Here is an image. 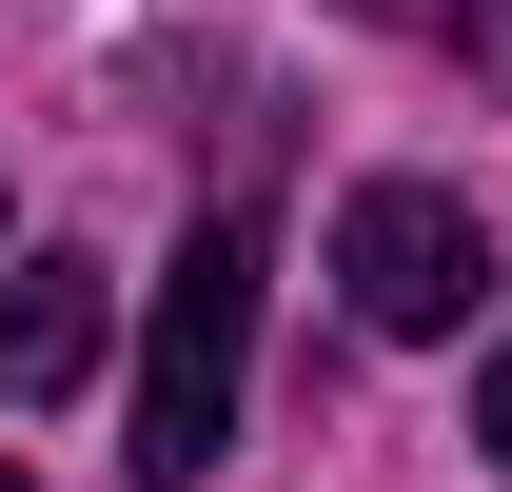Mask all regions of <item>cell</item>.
<instances>
[{"instance_id": "6da1fadb", "label": "cell", "mask_w": 512, "mask_h": 492, "mask_svg": "<svg viewBox=\"0 0 512 492\" xmlns=\"http://www.w3.org/2000/svg\"><path fill=\"white\" fill-rule=\"evenodd\" d=\"M237 374H256V217H217V237L158 276V335H138V492H197L217 453H237Z\"/></svg>"}, {"instance_id": "7a4b0ae2", "label": "cell", "mask_w": 512, "mask_h": 492, "mask_svg": "<svg viewBox=\"0 0 512 492\" xmlns=\"http://www.w3.org/2000/svg\"><path fill=\"white\" fill-rule=\"evenodd\" d=\"M335 296H355V335H473V296H493V217L434 178H375L355 217H335Z\"/></svg>"}, {"instance_id": "3957f363", "label": "cell", "mask_w": 512, "mask_h": 492, "mask_svg": "<svg viewBox=\"0 0 512 492\" xmlns=\"http://www.w3.org/2000/svg\"><path fill=\"white\" fill-rule=\"evenodd\" d=\"M99 335H119V276L99 256H20L0 276V414H60L99 374Z\"/></svg>"}, {"instance_id": "277c9868", "label": "cell", "mask_w": 512, "mask_h": 492, "mask_svg": "<svg viewBox=\"0 0 512 492\" xmlns=\"http://www.w3.org/2000/svg\"><path fill=\"white\" fill-rule=\"evenodd\" d=\"M335 20H394V40H453L473 0H335Z\"/></svg>"}, {"instance_id": "5b68a950", "label": "cell", "mask_w": 512, "mask_h": 492, "mask_svg": "<svg viewBox=\"0 0 512 492\" xmlns=\"http://www.w3.org/2000/svg\"><path fill=\"white\" fill-rule=\"evenodd\" d=\"M473 453H493V473H512V355L473 374Z\"/></svg>"}, {"instance_id": "8992f818", "label": "cell", "mask_w": 512, "mask_h": 492, "mask_svg": "<svg viewBox=\"0 0 512 492\" xmlns=\"http://www.w3.org/2000/svg\"><path fill=\"white\" fill-rule=\"evenodd\" d=\"M0 492H20V453H0Z\"/></svg>"}]
</instances>
